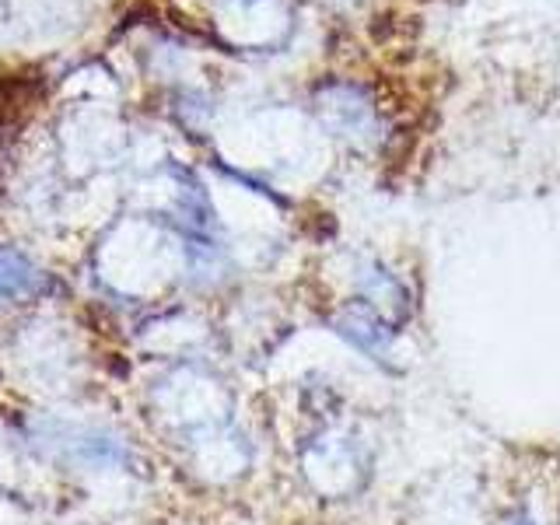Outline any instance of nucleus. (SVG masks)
I'll use <instances>...</instances> for the list:
<instances>
[{"mask_svg": "<svg viewBox=\"0 0 560 525\" xmlns=\"http://www.w3.org/2000/svg\"><path fill=\"white\" fill-rule=\"evenodd\" d=\"M35 280H39V273H35V267L22 253L0 249V302H11V298H18V294H28L35 288Z\"/></svg>", "mask_w": 560, "mask_h": 525, "instance_id": "1", "label": "nucleus"}]
</instances>
